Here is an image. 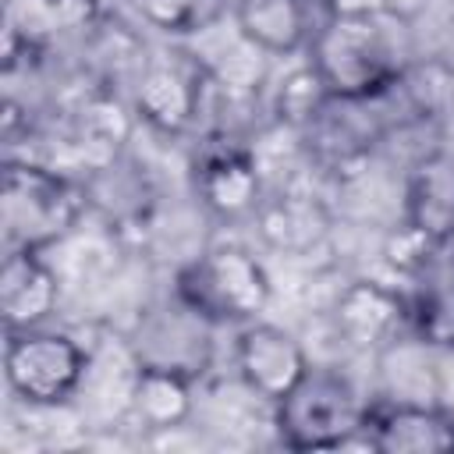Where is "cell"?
<instances>
[{"mask_svg": "<svg viewBox=\"0 0 454 454\" xmlns=\"http://www.w3.org/2000/svg\"><path fill=\"white\" fill-rule=\"evenodd\" d=\"M280 429L294 447H348L365 426L344 380L305 372V380L280 401Z\"/></svg>", "mask_w": 454, "mask_h": 454, "instance_id": "obj_2", "label": "cell"}, {"mask_svg": "<svg viewBox=\"0 0 454 454\" xmlns=\"http://www.w3.org/2000/svg\"><path fill=\"white\" fill-rule=\"evenodd\" d=\"M206 199L223 213H241L255 199V174L241 160H220L206 174Z\"/></svg>", "mask_w": 454, "mask_h": 454, "instance_id": "obj_15", "label": "cell"}, {"mask_svg": "<svg viewBox=\"0 0 454 454\" xmlns=\"http://www.w3.org/2000/svg\"><path fill=\"white\" fill-rule=\"evenodd\" d=\"M131 408L135 415L153 426V429H174L177 422L188 419L192 411V394L188 383L181 380L177 369L167 365H145L135 372L131 383Z\"/></svg>", "mask_w": 454, "mask_h": 454, "instance_id": "obj_9", "label": "cell"}, {"mask_svg": "<svg viewBox=\"0 0 454 454\" xmlns=\"http://www.w3.org/2000/svg\"><path fill=\"white\" fill-rule=\"evenodd\" d=\"M411 223L426 238H454V163L429 160L411 181Z\"/></svg>", "mask_w": 454, "mask_h": 454, "instance_id": "obj_10", "label": "cell"}, {"mask_svg": "<svg viewBox=\"0 0 454 454\" xmlns=\"http://www.w3.org/2000/svg\"><path fill=\"white\" fill-rule=\"evenodd\" d=\"M337 18H369L383 7V0H330Z\"/></svg>", "mask_w": 454, "mask_h": 454, "instance_id": "obj_17", "label": "cell"}, {"mask_svg": "<svg viewBox=\"0 0 454 454\" xmlns=\"http://www.w3.org/2000/svg\"><path fill=\"white\" fill-rule=\"evenodd\" d=\"M238 372L248 394L262 401H284L309 372L305 348L273 323H255L238 337Z\"/></svg>", "mask_w": 454, "mask_h": 454, "instance_id": "obj_3", "label": "cell"}, {"mask_svg": "<svg viewBox=\"0 0 454 454\" xmlns=\"http://www.w3.org/2000/svg\"><path fill=\"white\" fill-rule=\"evenodd\" d=\"M369 436L376 450H390V454H443L454 450V419H447L433 404L401 401L372 422Z\"/></svg>", "mask_w": 454, "mask_h": 454, "instance_id": "obj_6", "label": "cell"}, {"mask_svg": "<svg viewBox=\"0 0 454 454\" xmlns=\"http://www.w3.org/2000/svg\"><path fill=\"white\" fill-rule=\"evenodd\" d=\"M199 280V305L223 312V316H252L270 298V280L259 262L245 252H213L195 266Z\"/></svg>", "mask_w": 454, "mask_h": 454, "instance_id": "obj_4", "label": "cell"}, {"mask_svg": "<svg viewBox=\"0 0 454 454\" xmlns=\"http://www.w3.org/2000/svg\"><path fill=\"white\" fill-rule=\"evenodd\" d=\"M57 301V280L53 273L32 259V255H11L4 262L0 277V305L11 326H32L39 323Z\"/></svg>", "mask_w": 454, "mask_h": 454, "instance_id": "obj_8", "label": "cell"}, {"mask_svg": "<svg viewBox=\"0 0 454 454\" xmlns=\"http://www.w3.org/2000/svg\"><path fill=\"white\" fill-rule=\"evenodd\" d=\"M319 67L323 78L344 92L369 89L383 67V43L369 18H337L333 28L319 39Z\"/></svg>", "mask_w": 454, "mask_h": 454, "instance_id": "obj_5", "label": "cell"}, {"mask_svg": "<svg viewBox=\"0 0 454 454\" xmlns=\"http://www.w3.org/2000/svg\"><path fill=\"white\" fill-rule=\"evenodd\" d=\"M60 195L57 184L32 170H11L4 188V227L11 238L39 241L60 231Z\"/></svg>", "mask_w": 454, "mask_h": 454, "instance_id": "obj_7", "label": "cell"}, {"mask_svg": "<svg viewBox=\"0 0 454 454\" xmlns=\"http://www.w3.org/2000/svg\"><path fill=\"white\" fill-rule=\"evenodd\" d=\"M57 25V7L50 0H11L7 4V35L39 39Z\"/></svg>", "mask_w": 454, "mask_h": 454, "instance_id": "obj_16", "label": "cell"}, {"mask_svg": "<svg viewBox=\"0 0 454 454\" xmlns=\"http://www.w3.org/2000/svg\"><path fill=\"white\" fill-rule=\"evenodd\" d=\"M238 28L259 50H294L301 39V4L298 0H241Z\"/></svg>", "mask_w": 454, "mask_h": 454, "instance_id": "obj_12", "label": "cell"}, {"mask_svg": "<svg viewBox=\"0 0 454 454\" xmlns=\"http://www.w3.org/2000/svg\"><path fill=\"white\" fill-rule=\"evenodd\" d=\"M262 53L241 28L238 21L234 25H213L199 35V57H206L209 71L223 82V85H234V89H245L259 78L262 71Z\"/></svg>", "mask_w": 454, "mask_h": 454, "instance_id": "obj_11", "label": "cell"}, {"mask_svg": "<svg viewBox=\"0 0 454 454\" xmlns=\"http://www.w3.org/2000/svg\"><path fill=\"white\" fill-rule=\"evenodd\" d=\"M138 103H142L145 117H153L156 124L177 128L188 117V110H192V92H188V85L174 71H153L142 82Z\"/></svg>", "mask_w": 454, "mask_h": 454, "instance_id": "obj_14", "label": "cell"}, {"mask_svg": "<svg viewBox=\"0 0 454 454\" xmlns=\"http://www.w3.org/2000/svg\"><path fill=\"white\" fill-rule=\"evenodd\" d=\"M7 387L28 408L64 404L85 380L89 358L67 333H21L11 337L4 355Z\"/></svg>", "mask_w": 454, "mask_h": 454, "instance_id": "obj_1", "label": "cell"}, {"mask_svg": "<svg viewBox=\"0 0 454 454\" xmlns=\"http://www.w3.org/2000/svg\"><path fill=\"white\" fill-rule=\"evenodd\" d=\"M394 312H397V305L380 287H369V284H358L340 298V323L348 333H355L362 340L380 337L394 323Z\"/></svg>", "mask_w": 454, "mask_h": 454, "instance_id": "obj_13", "label": "cell"}]
</instances>
